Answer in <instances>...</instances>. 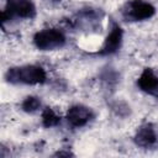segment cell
Listing matches in <instances>:
<instances>
[{"label": "cell", "mask_w": 158, "mask_h": 158, "mask_svg": "<svg viewBox=\"0 0 158 158\" xmlns=\"http://www.w3.org/2000/svg\"><path fill=\"white\" fill-rule=\"evenodd\" d=\"M36 14V7L31 0H10L6 9L2 11V20L6 21L12 16L21 19H32Z\"/></svg>", "instance_id": "277c9868"}, {"label": "cell", "mask_w": 158, "mask_h": 158, "mask_svg": "<svg viewBox=\"0 0 158 158\" xmlns=\"http://www.w3.org/2000/svg\"><path fill=\"white\" fill-rule=\"evenodd\" d=\"M40 106H41V101L37 96H27L21 104V107L25 112H35L40 109Z\"/></svg>", "instance_id": "30bf717a"}, {"label": "cell", "mask_w": 158, "mask_h": 158, "mask_svg": "<svg viewBox=\"0 0 158 158\" xmlns=\"http://www.w3.org/2000/svg\"><path fill=\"white\" fill-rule=\"evenodd\" d=\"M137 85L142 91L153 96H158V77L152 69L147 68L141 73L137 80Z\"/></svg>", "instance_id": "8992f818"}, {"label": "cell", "mask_w": 158, "mask_h": 158, "mask_svg": "<svg viewBox=\"0 0 158 158\" xmlns=\"http://www.w3.org/2000/svg\"><path fill=\"white\" fill-rule=\"evenodd\" d=\"M91 118V110L84 105H74L67 112L68 122L74 127H81L86 125Z\"/></svg>", "instance_id": "5b68a950"}, {"label": "cell", "mask_w": 158, "mask_h": 158, "mask_svg": "<svg viewBox=\"0 0 158 158\" xmlns=\"http://www.w3.org/2000/svg\"><path fill=\"white\" fill-rule=\"evenodd\" d=\"M60 121V117L51 109V107H46L42 112V123L46 127H53L56 125H58Z\"/></svg>", "instance_id": "9c48e42d"}, {"label": "cell", "mask_w": 158, "mask_h": 158, "mask_svg": "<svg viewBox=\"0 0 158 158\" xmlns=\"http://www.w3.org/2000/svg\"><path fill=\"white\" fill-rule=\"evenodd\" d=\"M33 42L38 49L52 51L56 48H60L65 43V37L59 30L46 28L35 35Z\"/></svg>", "instance_id": "7a4b0ae2"}, {"label": "cell", "mask_w": 158, "mask_h": 158, "mask_svg": "<svg viewBox=\"0 0 158 158\" xmlns=\"http://www.w3.org/2000/svg\"><path fill=\"white\" fill-rule=\"evenodd\" d=\"M156 141H157L156 131L153 126L149 123L141 126L135 135V142L139 147H151L156 143Z\"/></svg>", "instance_id": "ba28073f"}, {"label": "cell", "mask_w": 158, "mask_h": 158, "mask_svg": "<svg viewBox=\"0 0 158 158\" xmlns=\"http://www.w3.org/2000/svg\"><path fill=\"white\" fill-rule=\"evenodd\" d=\"M121 42H122V30L120 26L115 25L110 33L106 36L105 41H104V44L100 49V54H112L115 53L120 46H121Z\"/></svg>", "instance_id": "52a82bcc"}, {"label": "cell", "mask_w": 158, "mask_h": 158, "mask_svg": "<svg viewBox=\"0 0 158 158\" xmlns=\"http://www.w3.org/2000/svg\"><path fill=\"white\" fill-rule=\"evenodd\" d=\"M123 16L126 19H130L131 21H143L147 19H151L156 9L152 4L143 1V0H131L126 4L125 10L122 11Z\"/></svg>", "instance_id": "3957f363"}, {"label": "cell", "mask_w": 158, "mask_h": 158, "mask_svg": "<svg viewBox=\"0 0 158 158\" xmlns=\"http://www.w3.org/2000/svg\"><path fill=\"white\" fill-rule=\"evenodd\" d=\"M6 80L12 84H27L36 85L42 84L46 80V72L40 65H22L9 68L5 75Z\"/></svg>", "instance_id": "6da1fadb"}]
</instances>
